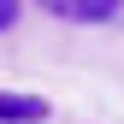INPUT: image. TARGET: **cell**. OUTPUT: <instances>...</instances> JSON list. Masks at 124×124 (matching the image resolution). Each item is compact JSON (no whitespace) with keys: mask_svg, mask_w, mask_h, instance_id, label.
<instances>
[{"mask_svg":"<svg viewBox=\"0 0 124 124\" xmlns=\"http://www.w3.org/2000/svg\"><path fill=\"white\" fill-rule=\"evenodd\" d=\"M47 101L41 95H0V124H41Z\"/></svg>","mask_w":124,"mask_h":124,"instance_id":"cell-1","label":"cell"},{"mask_svg":"<svg viewBox=\"0 0 124 124\" xmlns=\"http://www.w3.org/2000/svg\"><path fill=\"white\" fill-rule=\"evenodd\" d=\"M53 18H65V24H106V18H118V6H53Z\"/></svg>","mask_w":124,"mask_h":124,"instance_id":"cell-2","label":"cell"},{"mask_svg":"<svg viewBox=\"0 0 124 124\" xmlns=\"http://www.w3.org/2000/svg\"><path fill=\"white\" fill-rule=\"evenodd\" d=\"M18 24V6H12V0H0V30H12Z\"/></svg>","mask_w":124,"mask_h":124,"instance_id":"cell-3","label":"cell"}]
</instances>
